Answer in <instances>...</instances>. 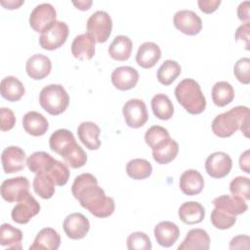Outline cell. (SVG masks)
I'll return each mask as SVG.
<instances>
[{
  "label": "cell",
  "mask_w": 250,
  "mask_h": 250,
  "mask_svg": "<svg viewBox=\"0 0 250 250\" xmlns=\"http://www.w3.org/2000/svg\"><path fill=\"white\" fill-rule=\"evenodd\" d=\"M71 192L80 205L97 218H106L114 212L113 198L105 195L104 190L98 186L97 178L90 173L80 174L74 179Z\"/></svg>",
  "instance_id": "1"
},
{
  "label": "cell",
  "mask_w": 250,
  "mask_h": 250,
  "mask_svg": "<svg viewBox=\"0 0 250 250\" xmlns=\"http://www.w3.org/2000/svg\"><path fill=\"white\" fill-rule=\"evenodd\" d=\"M249 108L245 105H237L229 110L218 114L212 121L213 133L219 138H229L237 130L249 137Z\"/></svg>",
  "instance_id": "2"
},
{
  "label": "cell",
  "mask_w": 250,
  "mask_h": 250,
  "mask_svg": "<svg viewBox=\"0 0 250 250\" xmlns=\"http://www.w3.org/2000/svg\"><path fill=\"white\" fill-rule=\"evenodd\" d=\"M178 103L190 114H200L206 108V99L198 82L191 78L183 79L175 88Z\"/></svg>",
  "instance_id": "3"
},
{
  "label": "cell",
  "mask_w": 250,
  "mask_h": 250,
  "mask_svg": "<svg viewBox=\"0 0 250 250\" xmlns=\"http://www.w3.org/2000/svg\"><path fill=\"white\" fill-rule=\"evenodd\" d=\"M41 107L51 115H60L69 104V96L61 84L45 86L39 94Z\"/></svg>",
  "instance_id": "4"
},
{
  "label": "cell",
  "mask_w": 250,
  "mask_h": 250,
  "mask_svg": "<svg viewBox=\"0 0 250 250\" xmlns=\"http://www.w3.org/2000/svg\"><path fill=\"white\" fill-rule=\"evenodd\" d=\"M112 30V20L105 11H97L87 20V33L98 43L107 41Z\"/></svg>",
  "instance_id": "5"
},
{
  "label": "cell",
  "mask_w": 250,
  "mask_h": 250,
  "mask_svg": "<svg viewBox=\"0 0 250 250\" xmlns=\"http://www.w3.org/2000/svg\"><path fill=\"white\" fill-rule=\"evenodd\" d=\"M68 32V25L64 21H57L41 33L39 44L44 50L53 51L59 49L65 43Z\"/></svg>",
  "instance_id": "6"
},
{
  "label": "cell",
  "mask_w": 250,
  "mask_h": 250,
  "mask_svg": "<svg viewBox=\"0 0 250 250\" xmlns=\"http://www.w3.org/2000/svg\"><path fill=\"white\" fill-rule=\"evenodd\" d=\"M39 212V202L29 193V191H27L18 199L16 206L12 209L11 217L15 223L24 225Z\"/></svg>",
  "instance_id": "7"
},
{
  "label": "cell",
  "mask_w": 250,
  "mask_h": 250,
  "mask_svg": "<svg viewBox=\"0 0 250 250\" xmlns=\"http://www.w3.org/2000/svg\"><path fill=\"white\" fill-rule=\"evenodd\" d=\"M124 120L130 128H141L148 120L146 105L140 99H131L127 101L122 108Z\"/></svg>",
  "instance_id": "8"
},
{
  "label": "cell",
  "mask_w": 250,
  "mask_h": 250,
  "mask_svg": "<svg viewBox=\"0 0 250 250\" xmlns=\"http://www.w3.org/2000/svg\"><path fill=\"white\" fill-rule=\"evenodd\" d=\"M57 12L50 3H42L31 11L29 16V25L36 32H43L49 28L56 21Z\"/></svg>",
  "instance_id": "9"
},
{
  "label": "cell",
  "mask_w": 250,
  "mask_h": 250,
  "mask_svg": "<svg viewBox=\"0 0 250 250\" xmlns=\"http://www.w3.org/2000/svg\"><path fill=\"white\" fill-rule=\"evenodd\" d=\"M175 27L182 33L189 36L198 34L202 29L200 17L191 10H180L175 13L173 18Z\"/></svg>",
  "instance_id": "10"
},
{
  "label": "cell",
  "mask_w": 250,
  "mask_h": 250,
  "mask_svg": "<svg viewBox=\"0 0 250 250\" xmlns=\"http://www.w3.org/2000/svg\"><path fill=\"white\" fill-rule=\"evenodd\" d=\"M232 167L230 156L224 151H216L211 153L205 161V169L207 174L214 179H222L229 175Z\"/></svg>",
  "instance_id": "11"
},
{
  "label": "cell",
  "mask_w": 250,
  "mask_h": 250,
  "mask_svg": "<svg viewBox=\"0 0 250 250\" xmlns=\"http://www.w3.org/2000/svg\"><path fill=\"white\" fill-rule=\"evenodd\" d=\"M62 228L68 238L78 240L84 238L89 232L90 222L81 213H71L65 217Z\"/></svg>",
  "instance_id": "12"
},
{
  "label": "cell",
  "mask_w": 250,
  "mask_h": 250,
  "mask_svg": "<svg viewBox=\"0 0 250 250\" xmlns=\"http://www.w3.org/2000/svg\"><path fill=\"white\" fill-rule=\"evenodd\" d=\"M26 155L24 150L16 146L6 147L1 154L3 170L6 174H13L21 171L24 168Z\"/></svg>",
  "instance_id": "13"
},
{
  "label": "cell",
  "mask_w": 250,
  "mask_h": 250,
  "mask_svg": "<svg viewBox=\"0 0 250 250\" xmlns=\"http://www.w3.org/2000/svg\"><path fill=\"white\" fill-rule=\"evenodd\" d=\"M29 186L26 177L7 179L1 184V196L7 202H17L22 194L29 191Z\"/></svg>",
  "instance_id": "14"
},
{
  "label": "cell",
  "mask_w": 250,
  "mask_h": 250,
  "mask_svg": "<svg viewBox=\"0 0 250 250\" xmlns=\"http://www.w3.org/2000/svg\"><path fill=\"white\" fill-rule=\"evenodd\" d=\"M139 81V72L132 66H118L111 73L112 85L120 91L133 89Z\"/></svg>",
  "instance_id": "15"
},
{
  "label": "cell",
  "mask_w": 250,
  "mask_h": 250,
  "mask_svg": "<svg viewBox=\"0 0 250 250\" xmlns=\"http://www.w3.org/2000/svg\"><path fill=\"white\" fill-rule=\"evenodd\" d=\"M52 69L51 60L42 54H35L28 58L25 62L27 75L34 80H41L47 77Z\"/></svg>",
  "instance_id": "16"
},
{
  "label": "cell",
  "mask_w": 250,
  "mask_h": 250,
  "mask_svg": "<svg viewBox=\"0 0 250 250\" xmlns=\"http://www.w3.org/2000/svg\"><path fill=\"white\" fill-rule=\"evenodd\" d=\"M96 41L88 33L78 34L71 43V54L80 61L91 60L96 53Z\"/></svg>",
  "instance_id": "17"
},
{
  "label": "cell",
  "mask_w": 250,
  "mask_h": 250,
  "mask_svg": "<svg viewBox=\"0 0 250 250\" xmlns=\"http://www.w3.org/2000/svg\"><path fill=\"white\" fill-rule=\"evenodd\" d=\"M180 189L186 195L199 194L204 188V179L202 175L194 169H188L182 173L179 181Z\"/></svg>",
  "instance_id": "18"
},
{
  "label": "cell",
  "mask_w": 250,
  "mask_h": 250,
  "mask_svg": "<svg viewBox=\"0 0 250 250\" xmlns=\"http://www.w3.org/2000/svg\"><path fill=\"white\" fill-rule=\"evenodd\" d=\"M156 242L163 247H171L175 244L180 236L179 227L169 221H163L158 223L153 229Z\"/></svg>",
  "instance_id": "19"
},
{
  "label": "cell",
  "mask_w": 250,
  "mask_h": 250,
  "mask_svg": "<svg viewBox=\"0 0 250 250\" xmlns=\"http://www.w3.org/2000/svg\"><path fill=\"white\" fill-rule=\"evenodd\" d=\"M100 127L92 121H84L80 123L77 127V135L79 140L90 150H96L100 148Z\"/></svg>",
  "instance_id": "20"
},
{
  "label": "cell",
  "mask_w": 250,
  "mask_h": 250,
  "mask_svg": "<svg viewBox=\"0 0 250 250\" xmlns=\"http://www.w3.org/2000/svg\"><path fill=\"white\" fill-rule=\"evenodd\" d=\"M161 58V50L154 42L143 43L137 52L136 62L137 63L146 69L153 67Z\"/></svg>",
  "instance_id": "21"
},
{
  "label": "cell",
  "mask_w": 250,
  "mask_h": 250,
  "mask_svg": "<svg viewBox=\"0 0 250 250\" xmlns=\"http://www.w3.org/2000/svg\"><path fill=\"white\" fill-rule=\"evenodd\" d=\"M210 248V237L203 229H191L178 246L179 250H207Z\"/></svg>",
  "instance_id": "22"
},
{
  "label": "cell",
  "mask_w": 250,
  "mask_h": 250,
  "mask_svg": "<svg viewBox=\"0 0 250 250\" xmlns=\"http://www.w3.org/2000/svg\"><path fill=\"white\" fill-rule=\"evenodd\" d=\"M61 245V236L52 228H44L37 233L29 250H57Z\"/></svg>",
  "instance_id": "23"
},
{
  "label": "cell",
  "mask_w": 250,
  "mask_h": 250,
  "mask_svg": "<svg viewBox=\"0 0 250 250\" xmlns=\"http://www.w3.org/2000/svg\"><path fill=\"white\" fill-rule=\"evenodd\" d=\"M22 127L26 133L34 137L43 136L49 129L48 120L37 111H28L22 118Z\"/></svg>",
  "instance_id": "24"
},
{
  "label": "cell",
  "mask_w": 250,
  "mask_h": 250,
  "mask_svg": "<svg viewBox=\"0 0 250 250\" xmlns=\"http://www.w3.org/2000/svg\"><path fill=\"white\" fill-rule=\"evenodd\" d=\"M213 204L216 208H219L233 216L243 214L248 209V205L245 200L237 196L228 194H223L214 198Z\"/></svg>",
  "instance_id": "25"
},
{
  "label": "cell",
  "mask_w": 250,
  "mask_h": 250,
  "mask_svg": "<svg viewBox=\"0 0 250 250\" xmlns=\"http://www.w3.org/2000/svg\"><path fill=\"white\" fill-rule=\"evenodd\" d=\"M180 220L187 225H195L203 221L205 217L204 207L196 201L184 202L178 211Z\"/></svg>",
  "instance_id": "26"
},
{
  "label": "cell",
  "mask_w": 250,
  "mask_h": 250,
  "mask_svg": "<svg viewBox=\"0 0 250 250\" xmlns=\"http://www.w3.org/2000/svg\"><path fill=\"white\" fill-rule=\"evenodd\" d=\"M133 43L126 35H117L108 47V54L110 58L118 62L127 61L132 54Z\"/></svg>",
  "instance_id": "27"
},
{
  "label": "cell",
  "mask_w": 250,
  "mask_h": 250,
  "mask_svg": "<svg viewBox=\"0 0 250 250\" xmlns=\"http://www.w3.org/2000/svg\"><path fill=\"white\" fill-rule=\"evenodd\" d=\"M1 96L9 102L20 101L25 93L23 84L15 76H7L1 80Z\"/></svg>",
  "instance_id": "28"
},
{
  "label": "cell",
  "mask_w": 250,
  "mask_h": 250,
  "mask_svg": "<svg viewBox=\"0 0 250 250\" xmlns=\"http://www.w3.org/2000/svg\"><path fill=\"white\" fill-rule=\"evenodd\" d=\"M22 231L10 224H2L0 228V245L8 249L21 250Z\"/></svg>",
  "instance_id": "29"
},
{
  "label": "cell",
  "mask_w": 250,
  "mask_h": 250,
  "mask_svg": "<svg viewBox=\"0 0 250 250\" xmlns=\"http://www.w3.org/2000/svg\"><path fill=\"white\" fill-rule=\"evenodd\" d=\"M171 140L168 130L159 125L149 127L145 134L146 144L152 149L156 150L166 146Z\"/></svg>",
  "instance_id": "30"
},
{
  "label": "cell",
  "mask_w": 250,
  "mask_h": 250,
  "mask_svg": "<svg viewBox=\"0 0 250 250\" xmlns=\"http://www.w3.org/2000/svg\"><path fill=\"white\" fill-rule=\"evenodd\" d=\"M74 143H76L75 138L73 134L67 129L56 130L49 139L50 148L59 155H62V152Z\"/></svg>",
  "instance_id": "31"
},
{
  "label": "cell",
  "mask_w": 250,
  "mask_h": 250,
  "mask_svg": "<svg viewBox=\"0 0 250 250\" xmlns=\"http://www.w3.org/2000/svg\"><path fill=\"white\" fill-rule=\"evenodd\" d=\"M213 103L220 107L230 104L234 99V90L230 83L227 81L216 82L211 90Z\"/></svg>",
  "instance_id": "32"
},
{
  "label": "cell",
  "mask_w": 250,
  "mask_h": 250,
  "mask_svg": "<svg viewBox=\"0 0 250 250\" xmlns=\"http://www.w3.org/2000/svg\"><path fill=\"white\" fill-rule=\"evenodd\" d=\"M153 114L160 120H169L174 114V105L165 94H156L151 99Z\"/></svg>",
  "instance_id": "33"
},
{
  "label": "cell",
  "mask_w": 250,
  "mask_h": 250,
  "mask_svg": "<svg viewBox=\"0 0 250 250\" xmlns=\"http://www.w3.org/2000/svg\"><path fill=\"white\" fill-rule=\"evenodd\" d=\"M56 183L46 173L36 174L35 178L33 179L32 187L36 194H38L43 199H49L53 197L56 191Z\"/></svg>",
  "instance_id": "34"
},
{
  "label": "cell",
  "mask_w": 250,
  "mask_h": 250,
  "mask_svg": "<svg viewBox=\"0 0 250 250\" xmlns=\"http://www.w3.org/2000/svg\"><path fill=\"white\" fill-rule=\"evenodd\" d=\"M181 65L172 60H166L157 70V80L164 86L171 85L181 74Z\"/></svg>",
  "instance_id": "35"
},
{
  "label": "cell",
  "mask_w": 250,
  "mask_h": 250,
  "mask_svg": "<svg viewBox=\"0 0 250 250\" xmlns=\"http://www.w3.org/2000/svg\"><path fill=\"white\" fill-rule=\"evenodd\" d=\"M126 173L133 180H144L151 175L152 166L146 159L135 158L127 163Z\"/></svg>",
  "instance_id": "36"
},
{
  "label": "cell",
  "mask_w": 250,
  "mask_h": 250,
  "mask_svg": "<svg viewBox=\"0 0 250 250\" xmlns=\"http://www.w3.org/2000/svg\"><path fill=\"white\" fill-rule=\"evenodd\" d=\"M61 156L64 159L65 164L73 169L83 167L87 162V154L77 143L71 145Z\"/></svg>",
  "instance_id": "37"
},
{
  "label": "cell",
  "mask_w": 250,
  "mask_h": 250,
  "mask_svg": "<svg viewBox=\"0 0 250 250\" xmlns=\"http://www.w3.org/2000/svg\"><path fill=\"white\" fill-rule=\"evenodd\" d=\"M43 173H46L50 177H52L56 185L59 187L64 186L68 182L70 175L68 166L65 163H62L55 158H53V160L49 163L45 172Z\"/></svg>",
  "instance_id": "38"
},
{
  "label": "cell",
  "mask_w": 250,
  "mask_h": 250,
  "mask_svg": "<svg viewBox=\"0 0 250 250\" xmlns=\"http://www.w3.org/2000/svg\"><path fill=\"white\" fill-rule=\"evenodd\" d=\"M53 160L51 154L45 151H35L30 154L26 159V165L30 172L40 174L45 172L49 163Z\"/></svg>",
  "instance_id": "39"
},
{
  "label": "cell",
  "mask_w": 250,
  "mask_h": 250,
  "mask_svg": "<svg viewBox=\"0 0 250 250\" xmlns=\"http://www.w3.org/2000/svg\"><path fill=\"white\" fill-rule=\"evenodd\" d=\"M179 152L178 143L171 139L170 142L163 147L152 150V158L158 164H168L173 161Z\"/></svg>",
  "instance_id": "40"
},
{
  "label": "cell",
  "mask_w": 250,
  "mask_h": 250,
  "mask_svg": "<svg viewBox=\"0 0 250 250\" xmlns=\"http://www.w3.org/2000/svg\"><path fill=\"white\" fill-rule=\"evenodd\" d=\"M231 195L237 196L245 201L250 199V179L244 176H237L229 184Z\"/></svg>",
  "instance_id": "41"
},
{
  "label": "cell",
  "mask_w": 250,
  "mask_h": 250,
  "mask_svg": "<svg viewBox=\"0 0 250 250\" xmlns=\"http://www.w3.org/2000/svg\"><path fill=\"white\" fill-rule=\"evenodd\" d=\"M211 223L219 229H227L231 228L236 223V217L230 215L219 208H214L211 212Z\"/></svg>",
  "instance_id": "42"
},
{
  "label": "cell",
  "mask_w": 250,
  "mask_h": 250,
  "mask_svg": "<svg viewBox=\"0 0 250 250\" xmlns=\"http://www.w3.org/2000/svg\"><path fill=\"white\" fill-rule=\"evenodd\" d=\"M127 248L130 250H150L152 245L146 233L135 231L127 237Z\"/></svg>",
  "instance_id": "43"
},
{
  "label": "cell",
  "mask_w": 250,
  "mask_h": 250,
  "mask_svg": "<svg viewBox=\"0 0 250 250\" xmlns=\"http://www.w3.org/2000/svg\"><path fill=\"white\" fill-rule=\"evenodd\" d=\"M233 74L240 83L248 85L250 83V59H239L233 66Z\"/></svg>",
  "instance_id": "44"
},
{
  "label": "cell",
  "mask_w": 250,
  "mask_h": 250,
  "mask_svg": "<svg viewBox=\"0 0 250 250\" xmlns=\"http://www.w3.org/2000/svg\"><path fill=\"white\" fill-rule=\"evenodd\" d=\"M0 113H1V125H0L1 131L6 132L13 129L16 124V116L14 114V111L10 108L2 107L0 109Z\"/></svg>",
  "instance_id": "45"
},
{
  "label": "cell",
  "mask_w": 250,
  "mask_h": 250,
  "mask_svg": "<svg viewBox=\"0 0 250 250\" xmlns=\"http://www.w3.org/2000/svg\"><path fill=\"white\" fill-rule=\"evenodd\" d=\"M249 32H250V23L246 22L241 25H239L235 31L234 38L236 42H242L244 45V48L249 51Z\"/></svg>",
  "instance_id": "46"
},
{
  "label": "cell",
  "mask_w": 250,
  "mask_h": 250,
  "mask_svg": "<svg viewBox=\"0 0 250 250\" xmlns=\"http://www.w3.org/2000/svg\"><path fill=\"white\" fill-rule=\"evenodd\" d=\"M250 238L248 235L239 234L234 236L229 242V249H249Z\"/></svg>",
  "instance_id": "47"
},
{
  "label": "cell",
  "mask_w": 250,
  "mask_h": 250,
  "mask_svg": "<svg viewBox=\"0 0 250 250\" xmlns=\"http://www.w3.org/2000/svg\"><path fill=\"white\" fill-rule=\"evenodd\" d=\"M221 0H198L197 5L199 10L205 14H211L215 12L221 5Z\"/></svg>",
  "instance_id": "48"
},
{
  "label": "cell",
  "mask_w": 250,
  "mask_h": 250,
  "mask_svg": "<svg viewBox=\"0 0 250 250\" xmlns=\"http://www.w3.org/2000/svg\"><path fill=\"white\" fill-rule=\"evenodd\" d=\"M249 7H250V2L249 1H243L237 7V17L244 23L249 22V21H250Z\"/></svg>",
  "instance_id": "49"
},
{
  "label": "cell",
  "mask_w": 250,
  "mask_h": 250,
  "mask_svg": "<svg viewBox=\"0 0 250 250\" xmlns=\"http://www.w3.org/2000/svg\"><path fill=\"white\" fill-rule=\"evenodd\" d=\"M239 167L246 174H250V151L246 149L239 156Z\"/></svg>",
  "instance_id": "50"
},
{
  "label": "cell",
  "mask_w": 250,
  "mask_h": 250,
  "mask_svg": "<svg viewBox=\"0 0 250 250\" xmlns=\"http://www.w3.org/2000/svg\"><path fill=\"white\" fill-rule=\"evenodd\" d=\"M24 3L23 0H9V1H1V5L4 6L6 9L13 10L18 9L20 6H21Z\"/></svg>",
  "instance_id": "51"
},
{
  "label": "cell",
  "mask_w": 250,
  "mask_h": 250,
  "mask_svg": "<svg viewBox=\"0 0 250 250\" xmlns=\"http://www.w3.org/2000/svg\"><path fill=\"white\" fill-rule=\"evenodd\" d=\"M92 1L91 0H80V1H72V4L81 11H86L88 9H90L91 5H92Z\"/></svg>",
  "instance_id": "52"
}]
</instances>
